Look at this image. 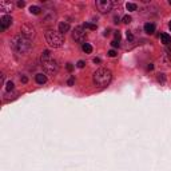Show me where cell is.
Returning a JSON list of instances; mask_svg holds the SVG:
<instances>
[{
    "label": "cell",
    "mask_w": 171,
    "mask_h": 171,
    "mask_svg": "<svg viewBox=\"0 0 171 171\" xmlns=\"http://www.w3.org/2000/svg\"><path fill=\"white\" fill-rule=\"evenodd\" d=\"M111 46L115 48V47H119V41H116V40H112L111 41Z\"/></svg>",
    "instance_id": "484cf974"
},
{
    "label": "cell",
    "mask_w": 171,
    "mask_h": 171,
    "mask_svg": "<svg viewBox=\"0 0 171 171\" xmlns=\"http://www.w3.org/2000/svg\"><path fill=\"white\" fill-rule=\"evenodd\" d=\"M70 31V24L67 23V21H62L60 24H59V32L60 34H66V32Z\"/></svg>",
    "instance_id": "8fae6325"
},
{
    "label": "cell",
    "mask_w": 171,
    "mask_h": 171,
    "mask_svg": "<svg viewBox=\"0 0 171 171\" xmlns=\"http://www.w3.org/2000/svg\"><path fill=\"white\" fill-rule=\"evenodd\" d=\"M94 63H100V59H99V58H95V59H94Z\"/></svg>",
    "instance_id": "f546056e"
},
{
    "label": "cell",
    "mask_w": 171,
    "mask_h": 171,
    "mask_svg": "<svg viewBox=\"0 0 171 171\" xmlns=\"http://www.w3.org/2000/svg\"><path fill=\"white\" fill-rule=\"evenodd\" d=\"M86 38H87V34H86L84 27H76V28L72 31V39L75 41H78V43L84 44Z\"/></svg>",
    "instance_id": "8992f818"
},
{
    "label": "cell",
    "mask_w": 171,
    "mask_h": 171,
    "mask_svg": "<svg viewBox=\"0 0 171 171\" xmlns=\"http://www.w3.org/2000/svg\"><path fill=\"white\" fill-rule=\"evenodd\" d=\"M20 35L26 36L27 39H29V40H31V39L35 36V27L32 26V24H28V23L21 24V27H20Z\"/></svg>",
    "instance_id": "52a82bcc"
},
{
    "label": "cell",
    "mask_w": 171,
    "mask_h": 171,
    "mask_svg": "<svg viewBox=\"0 0 171 171\" xmlns=\"http://www.w3.org/2000/svg\"><path fill=\"white\" fill-rule=\"evenodd\" d=\"M168 27H170V29H171V21H170V24H168Z\"/></svg>",
    "instance_id": "1f68e13d"
},
{
    "label": "cell",
    "mask_w": 171,
    "mask_h": 171,
    "mask_svg": "<svg viewBox=\"0 0 171 171\" xmlns=\"http://www.w3.org/2000/svg\"><path fill=\"white\" fill-rule=\"evenodd\" d=\"M112 80V72L108 68H99L94 72L92 75V82L96 87L99 88H104Z\"/></svg>",
    "instance_id": "3957f363"
},
{
    "label": "cell",
    "mask_w": 171,
    "mask_h": 171,
    "mask_svg": "<svg viewBox=\"0 0 171 171\" xmlns=\"http://www.w3.org/2000/svg\"><path fill=\"white\" fill-rule=\"evenodd\" d=\"M95 6L100 14H107V12H110L112 9L114 3L111 0H96Z\"/></svg>",
    "instance_id": "5b68a950"
},
{
    "label": "cell",
    "mask_w": 171,
    "mask_h": 171,
    "mask_svg": "<svg viewBox=\"0 0 171 171\" xmlns=\"http://www.w3.org/2000/svg\"><path fill=\"white\" fill-rule=\"evenodd\" d=\"M40 63H41V67H43V70L46 71V74L48 75H56L59 71V64L55 59L51 56V52H49L48 49L43 51L41 52V56H40Z\"/></svg>",
    "instance_id": "7a4b0ae2"
},
{
    "label": "cell",
    "mask_w": 171,
    "mask_h": 171,
    "mask_svg": "<svg viewBox=\"0 0 171 171\" xmlns=\"http://www.w3.org/2000/svg\"><path fill=\"white\" fill-rule=\"evenodd\" d=\"M126 8H127V11H136V8H138V7H136V4L135 3H127L126 4Z\"/></svg>",
    "instance_id": "2e32d148"
},
{
    "label": "cell",
    "mask_w": 171,
    "mask_h": 171,
    "mask_svg": "<svg viewBox=\"0 0 171 171\" xmlns=\"http://www.w3.org/2000/svg\"><path fill=\"white\" fill-rule=\"evenodd\" d=\"M20 80L23 82V83H27V82H28V78H27V76H21Z\"/></svg>",
    "instance_id": "83f0119b"
},
{
    "label": "cell",
    "mask_w": 171,
    "mask_h": 171,
    "mask_svg": "<svg viewBox=\"0 0 171 171\" xmlns=\"http://www.w3.org/2000/svg\"><path fill=\"white\" fill-rule=\"evenodd\" d=\"M66 68H67V71H70V72H71V71L74 70V66H72V64H71V63H67Z\"/></svg>",
    "instance_id": "cb8c5ba5"
},
{
    "label": "cell",
    "mask_w": 171,
    "mask_h": 171,
    "mask_svg": "<svg viewBox=\"0 0 171 171\" xmlns=\"http://www.w3.org/2000/svg\"><path fill=\"white\" fill-rule=\"evenodd\" d=\"M35 80L38 84H46L47 83V76L43 75V74H38V75L35 76Z\"/></svg>",
    "instance_id": "7c38bea8"
},
{
    "label": "cell",
    "mask_w": 171,
    "mask_h": 171,
    "mask_svg": "<svg viewBox=\"0 0 171 171\" xmlns=\"http://www.w3.org/2000/svg\"><path fill=\"white\" fill-rule=\"evenodd\" d=\"M126 35H127V39H128V40H134V35H132V34H131L130 31H127V32H126Z\"/></svg>",
    "instance_id": "7402d4cb"
},
{
    "label": "cell",
    "mask_w": 171,
    "mask_h": 171,
    "mask_svg": "<svg viewBox=\"0 0 171 171\" xmlns=\"http://www.w3.org/2000/svg\"><path fill=\"white\" fill-rule=\"evenodd\" d=\"M107 54H108V56H110V58H115V56L118 55V52H116L115 49H110Z\"/></svg>",
    "instance_id": "44dd1931"
},
{
    "label": "cell",
    "mask_w": 171,
    "mask_h": 171,
    "mask_svg": "<svg viewBox=\"0 0 171 171\" xmlns=\"http://www.w3.org/2000/svg\"><path fill=\"white\" fill-rule=\"evenodd\" d=\"M160 40H162L163 44L168 46V44L171 43V36L168 35V34H162V35H160Z\"/></svg>",
    "instance_id": "4fadbf2b"
},
{
    "label": "cell",
    "mask_w": 171,
    "mask_h": 171,
    "mask_svg": "<svg viewBox=\"0 0 171 171\" xmlns=\"http://www.w3.org/2000/svg\"><path fill=\"white\" fill-rule=\"evenodd\" d=\"M0 9L3 12H11L12 11V3H9V1H1V3H0Z\"/></svg>",
    "instance_id": "30bf717a"
},
{
    "label": "cell",
    "mask_w": 171,
    "mask_h": 171,
    "mask_svg": "<svg viewBox=\"0 0 171 171\" xmlns=\"http://www.w3.org/2000/svg\"><path fill=\"white\" fill-rule=\"evenodd\" d=\"M29 12H31L32 15H40L41 8H40V7H38V6H31V7H29Z\"/></svg>",
    "instance_id": "5bb4252c"
},
{
    "label": "cell",
    "mask_w": 171,
    "mask_h": 171,
    "mask_svg": "<svg viewBox=\"0 0 171 171\" xmlns=\"http://www.w3.org/2000/svg\"><path fill=\"white\" fill-rule=\"evenodd\" d=\"M11 47L15 52L20 54V55H26L31 51L32 41L23 35H16L11 39Z\"/></svg>",
    "instance_id": "6da1fadb"
},
{
    "label": "cell",
    "mask_w": 171,
    "mask_h": 171,
    "mask_svg": "<svg viewBox=\"0 0 171 171\" xmlns=\"http://www.w3.org/2000/svg\"><path fill=\"white\" fill-rule=\"evenodd\" d=\"M115 40H116V41L120 40V32H119V31L115 32Z\"/></svg>",
    "instance_id": "d4e9b609"
},
{
    "label": "cell",
    "mask_w": 171,
    "mask_h": 171,
    "mask_svg": "<svg viewBox=\"0 0 171 171\" xmlns=\"http://www.w3.org/2000/svg\"><path fill=\"white\" fill-rule=\"evenodd\" d=\"M131 20H132V19H131L130 15H126V16H123V23L130 24V23H131Z\"/></svg>",
    "instance_id": "d6986e66"
},
{
    "label": "cell",
    "mask_w": 171,
    "mask_h": 171,
    "mask_svg": "<svg viewBox=\"0 0 171 171\" xmlns=\"http://www.w3.org/2000/svg\"><path fill=\"white\" fill-rule=\"evenodd\" d=\"M24 6H26V3H24V1H18V7H19V8H23Z\"/></svg>",
    "instance_id": "4316f807"
},
{
    "label": "cell",
    "mask_w": 171,
    "mask_h": 171,
    "mask_svg": "<svg viewBox=\"0 0 171 171\" xmlns=\"http://www.w3.org/2000/svg\"><path fill=\"white\" fill-rule=\"evenodd\" d=\"M46 40L51 48H60L64 44V36L59 31H54V29H48L46 32Z\"/></svg>",
    "instance_id": "277c9868"
},
{
    "label": "cell",
    "mask_w": 171,
    "mask_h": 171,
    "mask_svg": "<svg viewBox=\"0 0 171 171\" xmlns=\"http://www.w3.org/2000/svg\"><path fill=\"white\" fill-rule=\"evenodd\" d=\"M12 24V18L9 16V15H4V16H1V19H0V28L3 29H7L9 26Z\"/></svg>",
    "instance_id": "ba28073f"
},
{
    "label": "cell",
    "mask_w": 171,
    "mask_h": 171,
    "mask_svg": "<svg viewBox=\"0 0 171 171\" xmlns=\"http://www.w3.org/2000/svg\"><path fill=\"white\" fill-rule=\"evenodd\" d=\"M168 4H171V0H168Z\"/></svg>",
    "instance_id": "d6a6232c"
},
{
    "label": "cell",
    "mask_w": 171,
    "mask_h": 171,
    "mask_svg": "<svg viewBox=\"0 0 171 171\" xmlns=\"http://www.w3.org/2000/svg\"><path fill=\"white\" fill-rule=\"evenodd\" d=\"M6 90L8 91V92H11V91H14V82L12 80H8L6 83Z\"/></svg>",
    "instance_id": "e0dca14e"
},
{
    "label": "cell",
    "mask_w": 171,
    "mask_h": 171,
    "mask_svg": "<svg viewBox=\"0 0 171 171\" xmlns=\"http://www.w3.org/2000/svg\"><path fill=\"white\" fill-rule=\"evenodd\" d=\"M147 68H148V70H152V68H154V64H148Z\"/></svg>",
    "instance_id": "4dcf8cb0"
},
{
    "label": "cell",
    "mask_w": 171,
    "mask_h": 171,
    "mask_svg": "<svg viewBox=\"0 0 171 171\" xmlns=\"http://www.w3.org/2000/svg\"><path fill=\"white\" fill-rule=\"evenodd\" d=\"M74 82H75V79H74V78H71L70 80H68V86H72V84H74Z\"/></svg>",
    "instance_id": "f1b7e54d"
},
{
    "label": "cell",
    "mask_w": 171,
    "mask_h": 171,
    "mask_svg": "<svg viewBox=\"0 0 171 171\" xmlns=\"http://www.w3.org/2000/svg\"><path fill=\"white\" fill-rule=\"evenodd\" d=\"M84 28H88V29H96V24H92V23H84Z\"/></svg>",
    "instance_id": "ac0fdd59"
},
{
    "label": "cell",
    "mask_w": 171,
    "mask_h": 171,
    "mask_svg": "<svg viewBox=\"0 0 171 171\" xmlns=\"http://www.w3.org/2000/svg\"><path fill=\"white\" fill-rule=\"evenodd\" d=\"M143 29H145L146 34H148V35H152L154 32H155V24H154V23H146L145 27H143Z\"/></svg>",
    "instance_id": "9c48e42d"
},
{
    "label": "cell",
    "mask_w": 171,
    "mask_h": 171,
    "mask_svg": "<svg viewBox=\"0 0 171 171\" xmlns=\"http://www.w3.org/2000/svg\"><path fill=\"white\" fill-rule=\"evenodd\" d=\"M158 82H160V83H165L166 82V78H165V75L163 74H158Z\"/></svg>",
    "instance_id": "ffe728a7"
},
{
    "label": "cell",
    "mask_w": 171,
    "mask_h": 171,
    "mask_svg": "<svg viewBox=\"0 0 171 171\" xmlns=\"http://www.w3.org/2000/svg\"><path fill=\"white\" fill-rule=\"evenodd\" d=\"M76 66H78L79 68H83V67L86 66V63H84V60H79V62H78V64H76Z\"/></svg>",
    "instance_id": "603a6c76"
},
{
    "label": "cell",
    "mask_w": 171,
    "mask_h": 171,
    "mask_svg": "<svg viewBox=\"0 0 171 171\" xmlns=\"http://www.w3.org/2000/svg\"><path fill=\"white\" fill-rule=\"evenodd\" d=\"M82 49H83L86 54H91L92 52V46H91L90 43H84L83 46H82Z\"/></svg>",
    "instance_id": "9a60e30c"
}]
</instances>
